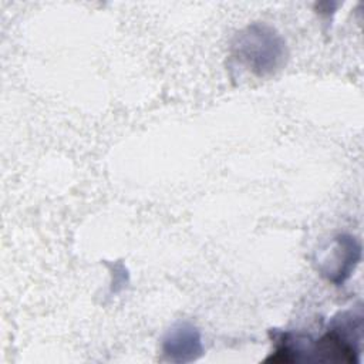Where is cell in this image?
I'll use <instances>...</instances> for the list:
<instances>
[{"instance_id":"cell-1","label":"cell","mask_w":364,"mask_h":364,"mask_svg":"<svg viewBox=\"0 0 364 364\" xmlns=\"http://www.w3.org/2000/svg\"><path fill=\"white\" fill-rule=\"evenodd\" d=\"M230 54L246 70L264 77L284 64L286 43L273 27L253 23L235 36Z\"/></svg>"},{"instance_id":"cell-2","label":"cell","mask_w":364,"mask_h":364,"mask_svg":"<svg viewBox=\"0 0 364 364\" xmlns=\"http://www.w3.org/2000/svg\"><path fill=\"white\" fill-rule=\"evenodd\" d=\"M361 331L363 316L360 309L337 313L321 337H311L310 361L360 363Z\"/></svg>"},{"instance_id":"cell-3","label":"cell","mask_w":364,"mask_h":364,"mask_svg":"<svg viewBox=\"0 0 364 364\" xmlns=\"http://www.w3.org/2000/svg\"><path fill=\"white\" fill-rule=\"evenodd\" d=\"M360 259V242L348 233H340L334 236L324 249H321L316 263L320 274L338 286L351 276Z\"/></svg>"},{"instance_id":"cell-4","label":"cell","mask_w":364,"mask_h":364,"mask_svg":"<svg viewBox=\"0 0 364 364\" xmlns=\"http://www.w3.org/2000/svg\"><path fill=\"white\" fill-rule=\"evenodd\" d=\"M162 353L172 363H192L203 354L202 336L189 321H178L162 337Z\"/></svg>"}]
</instances>
